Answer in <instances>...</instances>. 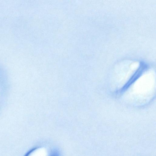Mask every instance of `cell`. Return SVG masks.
<instances>
[{
	"instance_id": "obj_1",
	"label": "cell",
	"mask_w": 156,
	"mask_h": 156,
	"mask_svg": "<svg viewBox=\"0 0 156 156\" xmlns=\"http://www.w3.org/2000/svg\"><path fill=\"white\" fill-rule=\"evenodd\" d=\"M147 66L145 63L141 62L138 69L122 88L121 91L123 92L128 88L142 75L143 73L147 69Z\"/></svg>"
}]
</instances>
